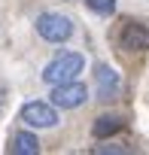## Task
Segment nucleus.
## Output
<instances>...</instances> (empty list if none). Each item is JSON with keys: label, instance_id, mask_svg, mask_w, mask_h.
<instances>
[{"label": "nucleus", "instance_id": "f257e3e1", "mask_svg": "<svg viewBox=\"0 0 149 155\" xmlns=\"http://www.w3.org/2000/svg\"><path fill=\"white\" fill-rule=\"evenodd\" d=\"M82 67H85V58H82L79 52H58V55L43 67V82H46V85L73 82V79L82 73Z\"/></svg>", "mask_w": 149, "mask_h": 155}, {"label": "nucleus", "instance_id": "f03ea898", "mask_svg": "<svg viewBox=\"0 0 149 155\" xmlns=\"http://www.w3.org/2000/svg\"><path fill=\"white\" fill-rule=\"evenodd\" d=\"M34 28H37L40 40H46V43H67L73 37V21L61 12H40Z\"/></svg>", "mask_w": 149, "mask_h": 155}, {"label": "nucleus", "instance_id": "7ed1b4c3", "mask_svg": "<svg viewBox=\"0 0 149 155\" xmlns=\"http://www.w3.org/2000/svg\"><path fill=\"white\" fill-rule=\"evenodd\" d=\"M18 119L25 122V128H55L61 119H58V107L49 101H28L22 110H18Z\"/></svg>", "mask_w": 149, "mask_h": 155}, {"label": "nucleus", "instance_id": "20e7f679", "mask_svg": "<svg viewBox=\"0 0 149 155\" xmlns=\"http://www.w3.org/2000/svg\"><path fill=\"white\" fill-rule=\"evenodd\" d=\"M49 101L58 107V110H76L88 101V88L79 82V79H73V82H64V85H52V94Z\"/></svg>", "mask_w": 149, "mask_h": 155}, {"label": "nucleus", "instance_id": "39448f33", "mask_svg": "<svg viewBox=\"0 0 149 155\" xmlns=\"http://www.w3.org/2000/svg\"><path fill=\"white\" fill-rule=\"evenodd\" d=\"M119 88H122V76L110 67V64H98L94 67V91H98V101L110 104L119 97Z\"/></svg>", "mask_w": 149, "mask_h": 155}, {"label": "nucleus", "instance_id": "423d86ee", "mask_svg": "<svg viewBox=\"0 0 149 155\" xmlns=\"http://www.w3.org/2000/svg\"><path fill=\"white\" fill-rule=\"evenodd\" d=\"M119 49L125 52H146L149 49V28L143 21H125L119 31Z\"/></svg>", "mask_w": 149, "mask_h": 155}, {"label": "nucleus", "instance_id": "0eeeda50", "mask_svg": "<svg viewBox=\"0 0 149 155\" xmlns=\"http://www.w3.org/2000/svg\"><path fill=\"white\" fill-rule=\"evenodd\" d=\"M9 152H12V155H40L43 146H40L37 134L18 131V134H12V140H9Z\"/></svg>", "mask_w": 149, "mask_h": 155}, {"label": "nucleus", "instance_id": "6e6552de", "mask_svg": "<svg viewBox=\"0 0 149 155\" xmlns=\"http://www.w3.org/2000/svg\"><path fill=\"white\" fill-rule=\"evenodd\" d=\"M125 128V119L122 116H101V119H94V125H91V134L98 137V140H104V137H113V134H119Z\"/></svg>", "mask_w": 149, "mask_h": 155}, {"label": "nucleus", "instance_id": "1a4fd4ad", "mask_svg": "<svg viewBox=\"0 0 149 155\" xmlns=\"http://www.w3.org/2000/svg\"><path fill=\"white\" fill-rule=\"evenodd\" d=\"M85 6L98 15H113L116 12V0H85Z\"/></svg>", "mask_w": 149, "mask_h": 155}, {"label": "nucleus", "instance_id": "9d476101", "mask_svg": "<svg viewBox=\"0 0 149 155\" xmlns=\"http://www.w3.org/2000/svg\"><path fill=\"white\" fill-rule=\"evenodd\" d=\"M94 152H101V155H104V152H110V155H122V152H128V149H122V146H98Z\"/></svg>", "mask_w": 149, "mask_h": 155}, {"label": "nucleus", "instance_id": "9b49d317", "mask_svg": "<svg viewBox=\"0 0 149 155\" xmlns=\"http://www.w3.org/2000/svg\"><path fill=\"white\" fill-rule=\"evenodd\" d=\"M64 3H73V0H64Z\"/></svg>", "mask_w": 149, "mask_h": 155}]
</instances>
